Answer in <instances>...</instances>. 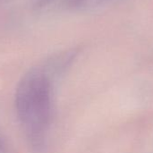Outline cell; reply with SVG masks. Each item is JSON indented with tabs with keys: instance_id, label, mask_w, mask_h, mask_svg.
Wrapping results in <instances>:
<instances>
[{
	"instance_id": "obj_1",
	"label": "cell",
	"mask_w": 153,
	"mask_h": 153,
	"mask_svg": "<svg viewBox=\"0 0 153 153\" xmlns=\"http://www.w3.org/2000/svg\"><path fill=\"white\" fill-rule=\"evenodd\" d=\"M15 109L30 145L41 149L51 117L50 83L43 73L34 71L22 79L16 90Z\"/></svg>"
},
{
	"instance_id": "obj_2",
	"label": "cell",
	"mask_w": 153,
	"mask_h": 153,
	"mask_svg": "<svg viewBox=\"0 0 153 153\" xmlns=\"http://www.w3.org/2000/svg\"><path fill=\"white\" fill-rule=\"evenodd\" d=\"M0 153H5L4 152V149H3V145H2V143H0Z\"/></svg>"
}]
</instances>
